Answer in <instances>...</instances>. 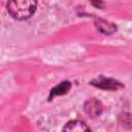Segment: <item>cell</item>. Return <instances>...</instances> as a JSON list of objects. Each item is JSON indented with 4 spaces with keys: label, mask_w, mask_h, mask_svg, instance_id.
I'll list each match as a JSON object with an SVG mask.
<instances>
[{
    "label": "cell",
    "mask_w": 132,
    "mask_h": 132,
    "mask_svg": "<svg viewBox=\"0 0 132 132\" xmlns=\"http://www.w3.org/2000/svg\"><path fill=\"white\" fill-rule=\"evenodd\" d=\"M36 5L37 3L32 0L10 1L7 3V9L13 19L26 20L34 13Z\"/></svg>",
    "instance_id": "obj_1"
},
{
    "label": "cell",
    "mask_w": 132,
    "mask_h": 132,
    "mask_svg": "<svg viewBox=\"0 0 132 132\" xmlns=\"http://www.w3.org/2000/svg\"><path fill=\"white\" fill-rule=\"evenodd\" d=\"M91 84L103 90H118V89L123 88V85L120 81L111 79V78H106V77H99L93 80Z\"/></svg>",
    "instance_id": "obj_2"
},
{
    "label": "cell",
    "mask_w": 132,
    "mask_h": 132,
    "mask_svg": "<svg viewBox=\"0 0 132 132\" xmlns=\"http://www.w3.org/2000/svg\"><path fill=\"white\" fill-rule=\"evenodd\" d=\"M85 110L90 117H97L102 111V105L96 99H90L85 103Z\"/></svg>",
    "instance_id": "obj_3"
},
{
    "label": "cell",
    "mask_w": 132,
    "mask_h": 132,
    "mask_svg": "<svg viewBox=\"0 0 132 132\" xmlns=\"http://www.w3.org/2000/svg\"><path fill=\"white\" fill-rule=\"evenodd\" d=\"M63 132H91V131L85 123L80 121H71L65 125Z\"/></svg>",
    "instance_id": "obj_4"
},
{
    "label": "cell",
    "mask_w": 132,
    "mask_h": 132,
    "mask_svg": "<svg viewBox=\"0 0 132 132\" xmlns=\"http://www.w3.org/2000/svg\"><path fill=\"white\" fill-rule=\"evenodd\" d=\"M96 27L97 29L104 33V34H111L112 32H114L117 30L116 26H113V24H110L106 21H102V20H98L96 22Z\"/></svg>",
    "instance_id": "obj_5"
},
{
    "label": "cell",
    "mask_w": 132,
    "mask_h": 132,
    "mask_svg": "<svg viewBox=\"0 0 132 132\" xmlns=\"http://www.w3.org/2000/svg\"><path fill=\"white\" fill-rule=\"evenodd\" d=\"M71 85L69 81H63L61 82L60 85H58L56 88H54L51 92V95L48 97V99H52L54 96H59V95H63V94H66L69 89H70Z\"/></svg>",
    "instance_id": "obj_6"
}]
</instances>
